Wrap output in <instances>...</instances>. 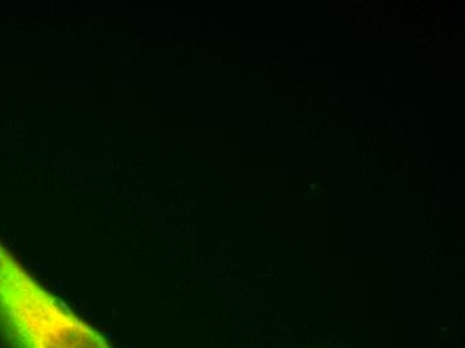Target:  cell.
I'll use <instances>...</instances> for the list:
<instances>
[{"label": "cell", "mask_w": 465, "mask_h": 348, "mask_svg": "<svg viewBox=\"0 0 465 348\" xmlns=\"http://www.w3.org/2000/svg\"><path fill=\"white\" fill-rule=\"evenodd\" d=\"M0 341L7 348H113L0 243Z\"/></svg>", "instance_id": "cell-1"}]
</instances>
